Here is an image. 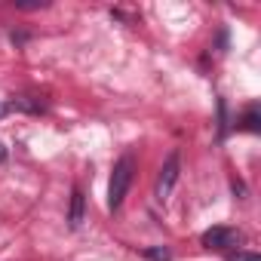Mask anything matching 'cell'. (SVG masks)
<instances>
[{
	"label": "cell",
	"instance_id": "obj_1",
	"mask_svg": "<svg viewBox=\"0 0 261 261\" xmlns=\"http://www.w3.org/2000/svg\"><path fill=\"white\" fill-rule=\"evenodd\" d=\"M133 175H136V157L133 154H126L117 160L114 172H111V185H108V209H120L123 200H126V191L129 185H133Z\"/></svg>",
	"mask_w": 261,
	"mask_h": 261
},
{
	"label": "cell",
	"instance_id": "obj_2",
	"mask_svg": "<svg viewBox=\"0 0 261 261\" xmlns=\"http://www.w3.org/2000/svg\"><path fill=\"white\" fill-rule=\"evenodd\" d=\"M240 240H243V233H240L237 227H209V230L203 233V246L212 249V252H227V249H233Z\"/></svg>",
	"mask_w": 261,
	"mask_h": 261
},
{
	"label": "cell",
	"instance_id": "obj_3",
	"mask_svg": "<svg viewBox=\"0 0 261 261\" xmlns=\"http://www.w3.org/2000/svg\"><path fill=\"white\" fill-rule=\"evenodd\" d=\"M175 181H178V151H172V154L166 157V163H163V169H160V175H157V188H154V194H157L160 203L169 200Z\"/></svg>",
	"mask_w": 261,
	"mask_h": 261
},
{
	"label": "cell",
	"instance_id": "obj_4",
	"mask_svg": "<svg viewBox=\"0 0 261 261\" xmlns=\"http://www.w3.org/2000/svg\"><path fill=\"white\" fill-rule=\"evenodd\" d=\"M7 111H28V114H40V111H46V101H43L40 95H13V98H10V105H7Z\"/></svg>",
	"mask_w": 261,
	"mask_h": 261
},
{
	"label": "cell",
	"instance_id": "obj_5",
	"mask_svg": "<svg viewBox=\"0 0 261 261\" xmlns=\"http://www.w3.org/2000/svg\"><path fill=\"white\" fill-rule=\"evenodd\" d=\"M83 203H86L83 191L74 188V194H71V212H68V224H71V227H80V224H83Z\"/></svg>",
	"mask_w": 261,
	"mask_h": 261
},
{
	"label": "cell",
	"instance_id": "obj_6",
	"mask_svg": "<svg viewBox=\"0 0 261 261\" xmlns=\"http://www.w3.org/2000/svg\"><path fill=\"white\" fill-rule=\"evenodd\" d=\"M240 129H246V133H258V129H261V126H258V111H255V108L240 120Z\"/></svg>",
	"mask_w": 261,
	"mask_h": 261
},
{
	"label": "cell",
	"instance_id": "obj_7",
	"mask_svg": "<svg viewBox=\"0 0 261 261\" xmlns=\"http://www.w3.org/2000/svg\"><path fill=\"white\" fill-rule=\"evenodd\" d=\"M227 261H261V255L246 252V249H237V252H227Z\"/></svg>",
	"mask_w": 261,
	"mask_h": 261
},
{
	"label": "cell",
	"instance_id": "obj_8",
	"mask_svg": "<svg viewBox=\"0 0 261 261\" xmlns=\"http://www.w3.org/2000/svg\"><path fill=\"white\" fill-rule=\"evenodd\" d=\"M145 258H151V261H169V249H163V246L145 249Z\"/></svg>",
	"mask_w": 261,
	"mask_h": 261
},
{
	"label": "cell",
	"instance_id": "obj_9",
	"mask_svg": "<svg viewBox=\"0 0 261 261\" xmlns=\"http://www.w3.org/2000/svg\"><path fill=\"white\" fill-rule=\"evenodd\" d=\"M13 7L16 10H43L46 4H43V0H40V4H37V0H13Z\"/></svg>",
	"mask_w": 261,
	"mask_h": 261
},
{
	"label": "cell",
	"instance_id": "obj_10",
	"mask_svg": "<svg viewBox=\"0 0 261 261\" xmlns=\"http://www.w3.org/2000/svg\"><path fill=\"white\" fill-rule=\"evenodd\" d=\"M0 114H4V108H0Z\"/></svg>",
	"mask_w": 261,
	"mask_h": 261
}]
</instances>
